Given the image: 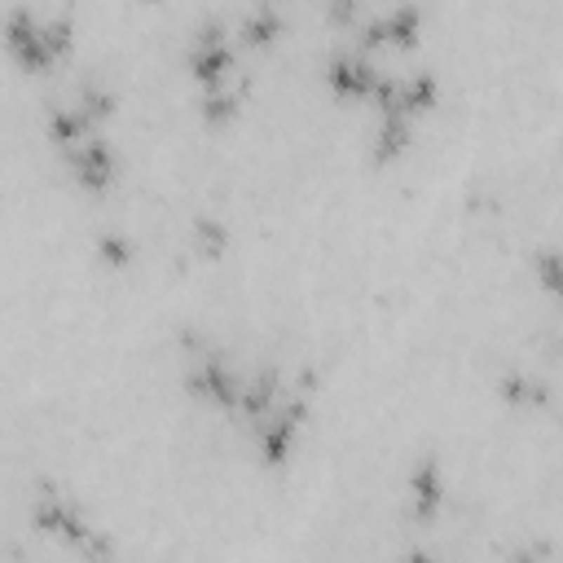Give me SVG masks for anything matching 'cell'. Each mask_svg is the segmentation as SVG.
<instances>
[{"label":"cell","mask_w":563,"mask_h":563,"mask_svg":"<svg viewBox=\"0 0 563 563\" xmlns=\"http://www.w3.org/2000/svg\"><path fill=\"white\" fill-rule=\"evenodd\" d=\"M330 84H335V88H352V93H366V88L374 84V71H370L361 58L343 53V58L330 62Z\"/></svg>","instance_id":"6da1fadb"},{"label":"cell","mask_w":563,"mask_h":563,"mask_svg":"<svg viewBox=\"0 0 563 563\" xmlns=\"http://www.w3.org/2000/svg\"><path fill=\"white\" fill-rule=\"evenodd\" d=\"M198 238H203L207 246L203 251H220V229L216 225H207V220H198Z\"/></svg>","instance_id":"8992f818"},{"label":"cell","mask_w":563,"mask_h":563,"mask_svg":"<svg viewBox=\"0 0 563 563\" xmlns=\"http://www.w3.org/2000/svg\"><path fill=\"white\" fill-rule=\"evenodd\" d=\"M102 256H110V260H128V246H124L119 238H102Z\"/></svg>","instance_id":"52a82bcc"},{"label":"cell","mask_w":563,"mask_h":563,"mask_svg":"<svg viewBox=\"0 0 563 563\" xmlns=\"http://www.w3.org/2000/svg\"><path fill=\"white\" fill-rule=\"evenodd\" d=\"M225 66H229V53H225L220 44H203V48L194 53V71L203 75V79H211V84L220 79V71H225Z\"/></svg>","instance_id":"7a4b0ae2"},{"label":"cell","mask_w":563,"mask_h":563,"mask_svg":"<svg viewBox=\"0 0 563 563\" xmlns=\"http://www.w3.org/2000/svg\"><path fill=\"white\" fill-rule=\"evenodd\" d=\"M277 31V18L273 13H251V18L242 22V36H251V40H269Z\"/></svg>","instance_id":"277c9868"},{"label":"cell","mask_w":563,"mask_h":563,"mask_svg":"<svg viewBox=\"0 0 563 563\" xmlns=\"http://www.w3.org/2000/svg\"><path fill=\"white\" fill-rule=\"evenodd\" d=\"M405 145V128H401V119H388V128H383V145H378V150L383 154H396Z\"/></svg>","instance_id":"5b68a950"},{"label":"cell","mask_w":563,"mask_h":563,"mask_svg":"<svg viewBox=\"0 0 563 563\" xmlns=\"http://www.w3.org/2000/svg\"><path fill=\"white\" fill-rule=\"evenodd\" d=\"M413 489H418V510H423V515H432V510H436V498H440V493H436V467H432V462H423V467H418Z\"/></svg>","instance_id":"3957f363"}]
</instances>
